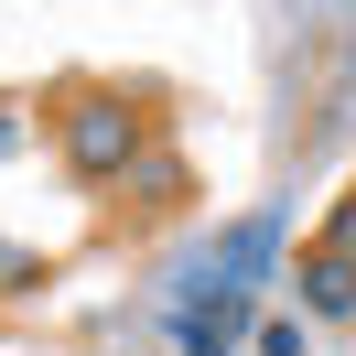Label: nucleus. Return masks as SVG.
Here are the masks:
<instances>
[{
    "instance_id": "f03ea898",
    "label": "nucleus",
    "mask_w": 356,
    "mask_h": 356,
    "mask_svg": "<svg viewBox=\"0 0 356 356\" xmlns=\"http://www.w3.org/2000/svg\"><path fill=\"white\" fill-rule=\"evenodd\" d=\"M238 334H259V291H205V302L173 324V346L184 356H238Z\"/></svg>"
},
{
    "instance_id": "423d86ee",
    "label": "nucleus",
    "mask_w": 356,
    "mask_h": 356,
    "mask_svg": "<svg viewBox=\"0 0 356 356\" xmlns=\"http://www.w3.org/2000/svg\"><path fill=\"white\" fill-rule=\"evenodd\" d=\"M248 346H259V356H313V313H259Z\"/></svg>"
},
{
    "instance_id": "20e7f679",
    "label": "nucleus",
    "mask_w": 356,
    "mask_h": 356,
    "mask_svg": "<svg viewBox=\"0 0 356 356\" xmlns=\"http://www.w3.org/2000/svg\"><path fill=\"white\" fill-rule=\"evenodd\" d=\"M302 313H313V324H356V259L302 248Z\"/></svg>"
},
{
    "instance_id": "7ed1b4c3",
    "label": "nucleus",
    "mask_w": 356,
    "mask_h": 356,
    "mask_svg": "<svg viewBox=\"0 0 356 356\" xmlns=\"http://www.w3.org/2000/svg\"><path fill=\"white\" fill-rule=\"evenodd\" d=\"M270 259H281V216H238L216 238V291H259Z\"/></svg>"
},
{
    "instance_id": "6e6552de",
    "label": "nucleus",
    "mask_w": 356,
    "mask_h": 356,
    "mask_svg": "<svg viewBox=\"0 0 356 356\" xmlns=\"http://www.w3.org/2000/svg\"><path fill=\"white\" fill-rule=\"evenodd\" d=\"M11 140H22V119H11V108H0V152H11Z\"/></svg>"
},
{
    "instance_id": "39448f33",
    "label": "nucleus",
    "mask_w": 356,
    "mask_h": 356,
    "mask_svg": "<svg viewBox=\"0 0 356 356\" xmlns=\"http://www.w3.org/2000/svg\"><path fill=\"white\" fill-rule=\"evenodd\" d=\"M119 195H130V205H184V152H162V140H152V152L119 173Z\"/></svg>"
},
{
    "instance_id": "0eeeda50",
    "label": "nucleus",
    "mask_w": 356,
    "mask_h": 356,
    "mask_svg": "<svg viewBox=\"0 0 356 356\" xmlns=\"http://www.w3.org/2000/svg\"><path fill=\"white\" fill-rule=\"evenodd\" d=\"M33 281H44V259H33V248H11V238H0V291H33Z\"/></svg>"
},
{
    "instance_id": "f257e3e1",
    "label": "nucleus",
    "mask_w": 356,
    "mask_h": 356,
    "mask_svg": "<svg viewBox=\"0 0 356 356\" xmlns=\"http://www.w3.org/2000/svg\"><path fill=\"white\" fill-rule=\"evenodd\" d=\"M65 173L76 184H119L140 152H152V119H140V97H119V87H87V97H65Z\"/></svg>"
}]
</instances>
